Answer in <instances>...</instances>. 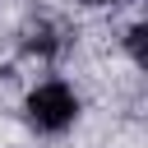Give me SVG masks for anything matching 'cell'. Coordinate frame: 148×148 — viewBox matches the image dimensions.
<instances>
[{
    "mask_svg": "<svg viewBox=\"0 0 148 148\" xmlns=\"http://www.w3.org/2000/svg\"><path fill=\"white\" fill-rule=\"evenodd\" d=\"M23 116H28V125L37 134H65L79 120V92L69 83H60V79H46V83H37L28 92Z\"/></svg>",
    "mask_w": 148,
    "mask_h": 148,
    "instance_id": "6da1fadb",
    "label": "cell"
},
{
    "mask_svg": "<svg viewBox=\"0 0 148 148\" xmlns=\"http://www.w3.org/2000/svg\"><path fill=\"white\" fill-rule=\"evenodd\" d=\"M32 56H51L56 51V28L51 23H37V28H28V42H23Z\"/></svg>",
    "mask_w": 148,
    "mask_h": 148,
    "instance_id": "7a4b0ae2",
    "label": "cell"
},
{
    "mask_svg": "<svg viewBox=\"0 0 148 148\" xmlns=\"http://www.w3.org/2000/svg\"><path fill=\"white\" fill-rule=\"evenodd\" d=\"M143 37H148V28L134 23V28H130V56H134V60H143Z\"/></svg>",
    "mask_w": 148,
    "mask_h": 148,
    "instance_id": "3957f363",
    "label": "cell"
},
{
    "mask_svg": "<svg viewBox=\"0 0 148 148\" xmlns=\"http://www.w3.org/2000/svg\"><path fill=\"white\" fill-rule=\"evenodd\" d=\"M83 5H92V9H102V5H120V0H83Z\"/></svg>",
    "mask_w": 148,
    "mask_h": 148,
    "instance_id": "277c9868",
    "label": "cell"
}]
</instances>
